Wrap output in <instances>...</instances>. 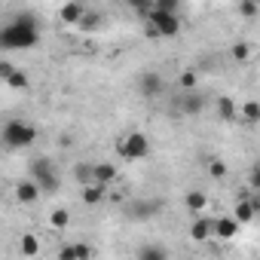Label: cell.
<instances>
[{
  "instance_id": "1",
  "label": "cell",
  "mask_w": 260,
  "mask_h": 260,
  "mask_svg": "<svg viewBox=\"0 0 260 260\" xmlns=\"http://www.w3.org/2000/svg\"><path fill=\"white\" fill-rule=\"evenodd\" d=\"M37 40H40V28H37V19L31 13H19L10 25L0 28V49L4 52L31 49Z\"/></svg>"
},
{
  "instance_id": "2",
  "label": "cell",
  "mask_w": 260,
  "mask_h": 260,
  "mask_svg": "<svg viewBox=\"0 0 260 260\" xmlns=\"http://www.w3.org/2000/svg\"><path fill=\"white\" fill-rule=\"evenodd\" d=\"M0 138H4V147H10V150H25L37 141V128L25 119H10L4 125V135Z\"/></svg>"
},
{
  "instance_id": "3",
  "label": "cell",
  "mask_w": 260,
  "mask_h": 260,
  "mask_svg": "<svg viewBox=\"0 0 260 260\" xmlns=\"http://www.w3.org/2000/svg\"><path fill=\"white\" fill-rule=\"evenodd\" d=\"M144 19H147V34H150V37H175V34L181 31L178 13H162V10L150 7Z\"/></svg>"
},
{
  "instance_id": "4",
  "label": "cell",
  "mask_w": 260,
  "mask_h": 260,
  "mask_svg": "<svg viewBox=\"0 0 260 260\" xmlns=\"http://www.w3.org/2000/svg\"><path fill=\"white\" fill-rule=\"evenodd\" d=\"M116 153L122 156V159H147L150 156V138L144 135V132H132V135H125V138H119L116 141Z\"/></svg>"
},
{
  "instance_id": "5",
  "label": "cell",
  "mask_w": 260,
  "mask_h": 260,
  "mask_svg": "<svg viewBox=\"0 0 260 260\" xmlns=\"http://www.w3.org/2000/svg\"><path fill=\"white\" fill-rule=\"evenodd\" d=\"M31 178L40 187V193H55L58 184H61L58 181V172L52 169V159H46V156H40V159L31 162Z\"/></svg>"
},
{
  "instance_id": "6",
  "label": "cell",
  "mask_w": 260,
  "mask_h": 260,
  "mask_svg": "<svg viewBox=\"0 0 260 260\" xmlns=\"http://www.w3.org/2000/svg\"><path fill=\"white\" fill-rule=\"evenodd\" d=\"M138 92H141L144 98H159V95L166 92V80H162V74H156V71H144V74H138Z\"/></svg>"
},
{
  "instance_id": "7",
  "label": "cell",
  "mask_w": 260,
  "mask_h": 260,
  "mask_svg": "<svg viewBox=\"0 0 260 260\" xmlns=\"http://www.w3.org/2000/svg\"><path fill=\"white\" fill-rule=\"evenodd\" d=\"M92 175H95V181L98 184H104V187H110L113 181H116V175H119V169H116V162H92Z\"/></svg>"
},
{
  "instance_id": "8",
  "label": "cell",
  "mask_w": 260,
  "mask_h": 260,
  "mask_svg": "<svg viewBox=\"0 0 260 260\" xmlns=\"http://www.w3.org/2000/svg\"><path fill=\"white\" fill-rule=\"evenodd\" d=\"M16 199H19L22 205H31V202L40 199V187L34 184V178H25V181L16 184Z\"/></svg>"
},
{
  "instance_id": "9",
  "label": "cell",
  "mask_w": 260,
  "mask_h": 260,
  "mask_svg": "<svg viewBox=\"0 0 260 260\" xmlns=\"http://www.w3.org/2000/svg\"><path fill=\"white\" fill-rule=\"evenodd\" d=\"M239 226H242V223H239L236 217H217V220H214V236L223 239V242H230V239L239 236Z\"/></svg>"
},
{
  "instance_id": "10",
  "label": "cell",
  "mask_w": 260,
  "mask_h": 260,
  "mask_svg": "<svg viewBox=\"0 0 260 260\" xmlns=\"http://www.w3.org/2000/svg\"><path fill=\"white\" fill-rule=\"evenodd\" d=\"M190 236H193V242H208L214 236V220L211 217H196L193 226H190Z\"/></svg>"
},
{
  "instance_id": "11",
  "label": "cell",
  "mask_w": 260,
  "mask_h": 260,
  "mask_svg": "<svg viewBox=\"0 0 260 260\" xmlns=\"http://www.w3.org/2000/svg\"><path fill=\"white\" fill-rule=\"evenodd\" d=\"M181 107H184V113H187V116H199V113H202V107H205V98H202L196 89H187V92H184Z\"/></svg>"
},
{
  "instance_id": "12",
  "label": "cell",
  "mask_w": 260,
  "mask_h": 260,
  "mask_svg": "<svg viewBox=\"0 0 260 260\" xmlns=\"http://www.w3.org/2000/svg\"><path fill=\"white\" fill-rule=\"evenodd\" d=\"M257 211H260V202H257V199H242V202H236V220H239V223H251Z\"/></svg>"
},
{
  "instance_id": "13",
  "label": "cell",
  "mask_w": 260,
  "mask_h": 260,
  "mask_svg": "<svg viewBox=\"0 0 260 260\" xmlns=\"http://www.w3.org/2000/svg\"><path fill=\"white\" fill-rule=\"evenodd\" d=\"M184 205H187L190 214H202V211L208 208V196H205L202 190H190V193L184 196Z\"/></svg>"
},
{
  "instance_id": "14",
  "label": "cell",
  "mask_w": 260,
  "mask_h": 260,
  "mask_svg": "<svg viewBox=\"0 0 260 260\" xmlns=\"http://www.w3.org/2000/svg\"><path fill=\"white\" fill-rule=\"evenodd\" d=\"M104 193H107V187L104 184H98V181H92V184H83V202L86 205H98L101 199H104Z\"/></svg>"
},
{
  "instance_id": "15",
  "label": "cell",
  "mask_w": 260,
  "mask_h": 260,
  "mask_svg": "<svg viewBox=\"0 0 260 260\" xmlns=\"http://www.w3.org/2000/svg\"><path fill=\"white\" fill-rule=\"evenodd\" d=\"M217 116H220V119H226V122H233V119L239 116L236 101H233L230 95H220V98H217Z\"/></svg>"
},
{
  "instance_id": "16",
  "label": "cell",
  "mask_w": 260,
  "mask_h": 260,
  "mask_svg": "<svg viewBox=\"0 0 260 260\" xmlns=\"http://www.w3.org/2000/svg\"><path fill=\"white\" fill-rule=\"evenodd\" d=\"M83 4H77V0H71V4H64L61 10H58V16H61V22H68V25H77V19L83 16Z\"/></svg>"
},
{
  "instance_id": "17",
  "label": "cell",
  "mask_w": 260,
  "mask_h": 260,
  "mask_svg": "<svg viewBox=\"0 0 260 260\" xmlns=\"http://www.w3.org/2000/svg\"><path fill=\"white\" fill-rule=\"evenodd\" d=\"M58 257H61V260H77V257H92V248H89V245H64V248L58 251Z\"/></svg>"
},
{
  "instance_id": "18",
  "label": "cell",
  "mask_w": 260,
  "mask_h": 260,
  "mask_svg": "<svg viewBox=\"0 0 260 260\" xmlns=\"http://www.w3.org/2000/svg\"><path fill=\"white\" fill-rule=\"evenodd\" d=\"M98 25H101V16H98L95 10H83V16L77 19V28H80V31H95Z\"/></svg>"
},
{
  "instance_id": "19",
  "label": "cell",
  "mask_w": 260,
  "mask_h": 260,
  "mask_svg": "<svg viewBox=\"0 0 260 260\" xmlns=\"http://www.w3.org/2000/svg\"><path fill=\"white\" fill-rule=\"evenodd\" d=\"M4 83H7L10 89H16V92H28V89H31V80H28V77H25L19 68H16V71H13V74L4 80Z\"/></svg>"
},
{
  "instance_id": "20",
  "label": "cell",
  "mask_w": 260,
  "mask_h": 260,
  "mask_svg": "<svg viewBox=\"0 0 260 260\" xmlns=\"http://www.w3.org/2000/svg\"><path fill=\"white\" fill-rule=\"evenodd\" d=\"M19 251H22L25 257H37V254H40V239H37V236H31V233H28V236H22Z\"/></svg>"
},
{
  "instance_id": "21",
  "label": "cell",
  "mask_w": 260,
  "mask_h": 260,
  "mask_svg": "<svg viewBox=\"0 0 260 260\" xmlns=\"http://www.w3.org/2000/svg\"><path fill=\"white\" fill-rule=\"evenodd\" d=\"M74 178H77L80 187H83V184H92V181H95L92 166H89V162H77V166H74Z\"/></svg>"
},
{
  "instance_id": "22",
  "label": "cell",
  "mask_w": 260,
  "mask_h": 260,
  "mask_svg": "<svg viewBox=\"0 0 260 260\" xmlns=\"http://www.w3.org/2000/svg\"><path fill=\"white\" fill-rule=\"evenodd\" d=\"M49 223H52L55 230H64V226L71 223V214H68L64 208H58V211H52V214H49Z\"/></svg>"
},
{
  "instance_id": "23",
  "label": "cell",
  "mask_w": 260,
  "mask_h": 260,
  "mask_svg": "<svg viewBox=\"0 0 260 260\" xmlns=\"http://www.w3.org/2000/svg\"><path fill=\"white\" fill-rule=\"evenodd\" d=\"M166 254H169L166 248H141V251H138V257H141V260H162Z\"/></svg>"
},
{
  "instance_id": "24",
  "label": "cell",
  "mask_w": 260,
  "mask_h": 260,
  "mask_svg": "<svg viewBox=\"0 0 260 260\" xmlns=\"http://www.w3.org/2000/svg\"><path fill=\"white\" fill-rule=\"evenodd\" d=\"M242 116H245L248 122H257V119H260V107H257V101H248V104L242 107Z\"/></svg>"
},
{
  "instance_id": "25",
  "label": "cell",
  "mask_w": 260,
  "mask_h": 260,
  "mask_svg": "<svg viewBox=\"0 0 260 260\" xmlns=\"http://www.w3.org/2000/svg\"><path fill=\"white\" fill-rule=\"evenodd\" d=\"M208 175L211 178H223L226 175V162L223 159H208Z\"/></svg>"
},
{
  "instance_id": "26",
  "label": "cell",
  "mask_w": 260,
  "mask_h": 260,
  "mask_svg": "<svg viewBox=\"0 0 260 260\" xmlns=\"http://www.w3.org/2000/svg\"><path fill=\"white\" fill-rule=\"evenodd\" d=\"M153 208H159V202H141V205H135L132 217H150V214H153Z\"/></svg>"
},
{
  "instance_id": "27",
  "label": "cell",
  "mask_w": 260,
  "mask_h": 260,
  "mask_svg": "<svg viewBox=\"0 0 260 260\" xmlns=\"http://www.w3.org/2000/svg\"><path fill=\"white\" fill-rule=\"evenodd\" d=\"M239 13L251 22V19H257V0H242V7H239Z\"/></svg>"
},
{
  "instance_id": "28",
  "label": "cell",
  "mask_w": 260,
  "mask_h": 260,
  "mask_svg": "<svg viewBox=\"0 0 260 260\" xmlns=\"http://www.w3.org/2000/svg\"><path fill=\"white\" fill-rule=\"evenodd\" d=\"M153 7H156V10H162V13H178L181 0H153Z\"/></svg>"
},
{
  "instance_id": "29",
  "label": "cell",
  "mask_w": 260,
  "mask_h": 260,
  "mask_svg": "<svg viewBox=\"0 0 260 260\" xmlns=\"http://www.w3.org/2000/svg\"><path fill=\"white\" fill-rule=\"evenodd\" d=\"M178 83H181V89H184V92H187V89H196V74H190V71H184Z\"/></svg>"
},
{
  "instance_id": "30",
  "label": "cell",
  "mask_w": 260,
  "mask_h": 260,
  "mask_svg": "<svg viewBox=\"0 0 260 260\" xmlns=\"http://www.w3.org/2000/svg\"><path fill=\"white\" fill-rule=\"evenodd\" d=\"M132 7H135V10H138V16L144 19V16H147V10L153 7V0H132Z\"/></svg>"
},
{
  "instance_id": "31",
  "label": "cell",
  "mask_w": 260,
  "mask_h": 260,
  "mask_svg": "<svg viewBox=\"0 0 260 260\" xmlns=\"http://www.w3.org/2000/svg\"><path fill=\"white\" fill-rule=\"evenodd\" d=\"M248 52H251V49H248L245 43H236V46H233V58H236V61H245Z\"/></svg>"
},
{
  "instance_id": "32",
  "label": "cell",
  "mask_w": 260,
  "mask_h": 260,
  "mask_svg": "<svg viewBox=\"0 0 260 260\" xmlns=\"http://www.w3.org/2000/svg\"><path fill=\"white\" fill-rule=\"evenodd\" d=\"M13 71H16V64H10L7 58H0V80H7V77H10Z\"/></svg>"
}]
</instances>
